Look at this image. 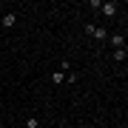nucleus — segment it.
<instances>
[{
  "mask_svg": "<svg viewBox=\"0 0 128 128\" xmlns=\"http://www.w3.org/2000/svg\"><path fill=\"white\" fill-rule=\"evenodd\" d=\"M63 80H66V74H63V71H54V74H51V82H54V86H60Z\"/></svg>",
  "mask_w": 128,
  "mask_h": 128,
  "instance_id": "nucleus-6",
  "label": "nucleus"
},
{
  "mask_svg": "<svg viewBox=\"0 0 128 128\" xmlns=\"http://www.w3.org/2000/svg\"><path fill=\"white\" fill-rule=\"evenodd\" d=\"M108 43H111V48H125V32L122 34H120V32L108 34Z\"/></svg>",
  "mask_w": 128,
  "mask_h": 128,
  "instance_id": "nucleus-3",
  "label": "nucleus"
},
{
  "mask_svg": "<svg viewBox=\"0 0 128 128\" xmlns=\"http://www.w3.org/2000/svg\"><path fill=\"white\" fill-rule=\"evenodd\" d=\"M0 23H3V28H12L14 23H17V14H14V12H9V14H3V20H0Z\"/></svg>",
  "mask_w": 128,
  "mask_h": 128,
  "instance_id": "nucleus-4",
  "label": "nucleus"
},
{
  "mask_svg": "<svg viewBox=\"0 0 128 128\" xmlns=\"http://www.w3.org/2000/svg\"><path fill=\"white\" fill-rule=\"evenodd\" d=\"M77 128H88V125H77Z\"/></svg>",
  "mask_w": 128,
  "mask_h": 128,
  "instance_id": "nucleus-10",
  "label": "nucleus"
},
{
  "mask_svg": "<svg viewBox=\"0 0 128 128\" xmlns=\"http://www.w3.org/2000/svg\"><path fill=\"white\" fill-rule=\"evenodd\" d=\"M0 77H3V66H0Z\"/></svg>",
  "mask_w": 128,
  "mask_h": 128,
  "instance_id": "nucleus-9",
  "label": "nucleus"
},
{
  "mask_svg": "<svg viewBox=\"0 0 128 128\" xmlns=\"http://www.w3.org/2000/svg\"><path fill=\"white\" fill-rule=\"evenodd\" d=\"M23 125H26V128H40V120H37V117H28Z\"/></svg>",
  "mask_w": 128,
  "mask_h": 128,
  "instance_id": "nucleus-7",
  "label": "nucleus"
},
{
  "mask_svg": "<svg viewBox=\"0 0 128 128\" xmlns=\"http://www.w3.org/2000/svg\"><path fill=\"white\" fill-rule=\"evenodd\" d=\"M63 82H71V86H74V82H77V74H74V71H68V74H66V80Z\"/></svg>",
  "mask_w": 128,
  "mask_h": 128,
  "instance_id": "nucleus-8",
  "label": "nucleus"
},
{
  "mask_svg": "<svg viewBox=\"0 0 128 128\" xmlns=\"http://www.w3.org/2000/svg\"><path fill=\"white\" fill-rule=\"evenodd\" d=\"M100 12L105 14V17H117V12H120V3H117V0H108V3H100Z\"/></svg>",
  "mask_w": 128,
  "mask_h": 128,
  "instance_id": "nucleus-2",
  "label": "nucleus"
},
{
  "mask_svg": "<svg viewBox=\"0 0 128 128\" xmlns=\"http://www.w3.org/2000/svg\"><path fill=\"white\" fill-rule=\"evenodd\" d=\"M86 34H88V37H94V40H100V43L108 40V32H105L102 26H94V23H88V26H86Z\"/></svg>",
  "mask_w": 128,
  "mask_h": 128,
  "instance_id": "nucleus-1",
  "label": "nucleus"
},
{
  "mask_svg": "<svg viewBox=\"0 0 128 128\" xmlns=\"http://www.w3.org/2000/svg\"><path fill=\"white\" fill-rule=\"evenodd\" d=\"M111 57H114L117 63H125V57H128V48H114V51H111Z\"/></svg>",
  "mask_w": 128,
  "mask_h": 128,
  "instance_id": "nucleus-5",
  "label": "nucleus"
}]
</instances>
